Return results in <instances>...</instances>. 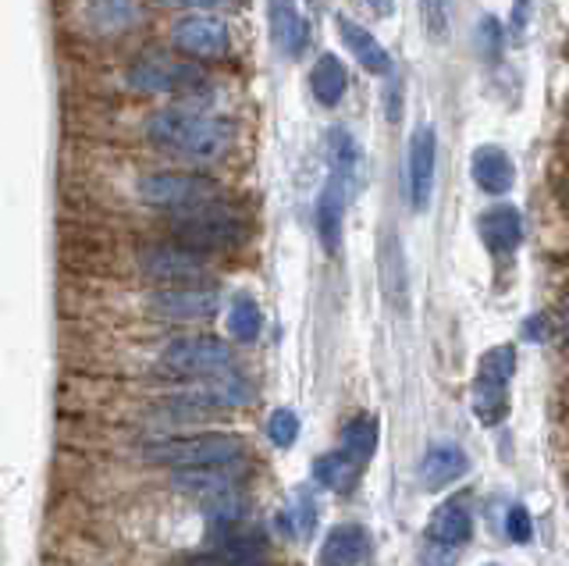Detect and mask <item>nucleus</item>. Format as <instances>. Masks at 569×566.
<instances>
[{"mask_svg":"<svg viewBox=\"0 0 569 566\" xmlns=\"http://www.w3.org/2000/svg\"><path fill=\"white\" fill-rule=\"evenodd\" d=\"M246 438L231 431H203V435H186V438H160L150 441L142 456L150 464H164L174 470H200V467H228L242 464Z\"/></svg>","mask_w":569,"mask_h":566,"instance_id":"7ed1b4c3","label":"nucleus"},{"mask_svg":"<svg viewBox=\"0 0 569 566\" xmlns=\"http://www.w3.org/2000/svg\"><path fill=\"white\" fill-rule=\"evenodd\" d=\"M171 236L178 246H186V250H196V254L236 250V246L246 242V221L221 200H210V203L174 210Z\"/></svg>","mask_w":569,"mask_h":566,"instance_id":"f03ea898","label":"nucleus"},{"mask_svg":"<svg viewBox=\"0 0 569 566\" xmlns=\"http://www.w3.org/2000/svg\"><path fill=\"white\" fill-rule=\"evenodd\" d=\"M566 200H569V186H566Z\"/></svg>","mask_w":569,"mask_h":566,"instance_id":"2f4dec72","label":"nucleus"},{"mask_svg":"<svg viewBox=\"0 0 569 566\" xmlns=\"http://www.w3.org/2000/svg\"><path fill=\"white\" fill-rule=\"evenodd\" d=\"M470 538H473V513L459 499L441 503L431 513V520H427V545L445 548V553H459Z\"/></svg>","mask_w":569,"mask_h":566,"instance_id":"9b49d317","label":"nucleus"},{"mask_svg":"<svg viewBox=\"0 0 569 566\" xmlns=\"http://www.w3.org/2000/svg\"><path fill=\"white\" fill-rule=\"evenodd\" d=\"M346 200H349V192L338 186L335 179L325 186V192H320V200H317V236H320V242H325L328 254H335L338 246H342Z\"/></svg>","mask_w":569,"mask_h":566,"instance_id":"a211bd4d","label":"nucleus"},{"mask_svg":"<svg viewBox=\"0 0 569 566\" xmlns=\"http://www.w3.org/2000/svg\"><path fill=\"white\" fill-rule=\"evenodd\" d=\"M86 11L97 29H124L139 19V0H86Z\"/></svg>","mask_w":569,"mask_h":566,"instance_id":"5701e85b","label":"nucleus"},{"mask_svg":"<svg viewBox=\"0 0 569 566\" xmlns=\"http://www.w3.org/2000/svg\"><path fill=\"white\" fill-rule=\"evenodd\" d=\"M470 171H473V182L485 192H491V197H502L516 182V168L502 147H480L470 161Z\"/></svg>","mask_w":569,"mask_h":566,"instance_id":"dca6fc26","label":"nucleus"},{"mask_svg":"<svg viewBox=\"0 0 569 566\" xmlns=\"http://www.w3.org/2000/svg\"><path fill=\"white\" fill-rule=\"evenodd\" d=\"M370 556V535L360 524H338L320 545V566H363Z\"/></svg>","mask_w":569,"mask_h":566,"instance_id":"ddd939ff","label":"nucleus"},{"mask_svg":"<svg viewBox=\"0 0 569 566\" xmlns=\"http://www.w3.org/2000/svg\"><path fill=\"white\" fill-rule=\"evenodd\" d=\"M338 32H342V40L352 50V58L360 61L370 76H388L391 72L388 50L378 43V37H373L370 29H363L360 22H352V19H338Z\"/></svg>","mask_w":569,"mask_h":566,"instance_id":"f3484780","label":"nucleus"},{"mask_svg":"<svg viewBox=\"0 0 569 566\" xmlns=\"http://www.w3.org/2000/svg\"><path fill=\"white\" fill-rule=\"evenodd\" d=\"M527 339H533V342L548 339V331H541V321H538V317H533V321H527Z\"/></svg>","mask_w":569,"mask_h":566,"instance_id":"7c9ffc66","label":"nucleus"},{"mask_svg":"<svg viewBox=\"0 0 569 566\" xmlns=\"http://www.w3.org/2000/svg\"><path fill=\"white\" fill-rule=\"evenodd\" d=\"M171 43L182 50L186 58L218 61L228 54V26L218 19H207V14H186L182 22H174Z\"/></svg>","mask_w":569,"mask_h":566,"instance_id":"1a4fd4ad","label":"nucleus"},{"mask_svg":"<svg viewBox=\"0 0 569 566\" xmlns=\"http://www.w3.org/2000/svg\"><path fill=\"white\" fill-rule=\"evenodd\" d=\"M367 4L373 8V14H381V19H388V14L396 11V0H367Z\"/></svg>","mask_w":569,"mask_h":566,"instance_id":"c756f323","label":"nucleus"},{"mask_svg":"<svg viewBox=\"0 0 569 566\" xmlns=\"http://www.w3.org/2000/svg\"><path fill=\"white\" fill-rule=\"evenodd\" d=\"M310 90L317 97V103H325V108H335L338 100L346 97L349 90V72L346 64L338 61L335 54H320L313 72H310Z\"/></svg>","mask_w":569,"mask_h":566,"instance_id":"6ab92c4d","label":"nucleus"},{"mask_svg":"<svg viewBox=\"0 0 569 566\" xmlns=\"http://www.w3.org/2000/svg\"><path fill=\"white\" fill-rule=\"evenodd\" d=\"M139 271L157 286H200L207 278V260L178 242H157L139 254Z\"/></svg>","mask_w":569,"mask_h":566,"instance_id":"0eeeda50","label":"nucleus"},{"mask_svg":"<svg viewBox=\"0 0 569 566\" xmlns=\"http://www.w3.org/2000/svg\"><path fill=\"white\" fill-rule=\"evenodd\" d=\"M360 464L356 459H349L342 449H335V453H325V456H317V464H313V477L320 485H325L328 491H352L356 481H360Z\"/></svg>","mask_w":569,"mask_h":566,"instance_id":"aec40b11","label":"nucleus"},{"mask_svg":"<svg viewBox=\"0 0 569 566\" xmlns=\"http://www.w3.org/2000/svg\"><path fill=\"white\" fill-rule=\"evenodd\" d=\"M480 239H485V246L495 254H512L516 246L523 242V215L512 203L491 207L488 215L480 218Z\"/></svg>","mask_w":569,"mask_h":566,"instance_id":"4468645a","label":"nucleus"},{"mask_svg":"<svg viewBox=\"0 0 569 566\" xmlns=\"http://www.w3.org/2000/svg\"><path fill=\"white\" fill-rule=\"evenodd\" d=\"M423 26L435 40H445V32H449V0H423Z\"/></svg>","mask_w":569,"mask_h":566,"instance_id":"cd10ccee","label":"nucleus"},{"mask_svg":"<svg viewBox=\"0 0 569 566\" xmlns=\"http://www.w3.org/2000/svg\"><path fill=\"white\" fill-rule=\"evenodd\" d=\"M467 470H470L467 449H459L456 441H438V446H431L420 459V488L441 491V488L456 485Z\"/></svg>","mask_w":569,"mask_h":566,"instance_id":"f8f14e48","label":"nucleus"},{"mask_svg":"<svg viewBox=\"0 0 569 566\" xmlns=\"http://www.w3.org/2000/svg\"><path fill=\"white\" fill-rule=\"evenodd\" d=\"M267 438H271L278 449H289L299 438V417L292 410H274L271 420H267Z\"/></svg>","mask_w":569,"mask_h":566,"instance_id":"a878e982","label":"nucleus"},{"mask_svg":"<svg viewBox=\"0 0 569 566\" xmlns=\"http://www.w3.org/2000/svg\"><path fill=\"white\" fill-rule=\"evenodd\" d=\"M267 19H271L274 47L284 50L289 58L302 54V47H307V22H302L296 0H267Z\"/></svg>","mask_w":569,"mask_h":566,"instance_id":"2eb2a0df","label":"nucleus"},{"mask_svg":"<svg viewBox=\"0 0 569 566\" xmlns=\"http://www.w3.org/2000/svg\"><path fill=\"white\" fill-rule=\"evenodd\" d=\"M129 86L139 93H150V97H192L196 90H203L207 79L196 64H182L174 58L164 54H150V58H139L129 68Z\"/></svg>","mask_w":569,"mask_h":566,"instance_id":"423d86ee","label":"nucleus"},{"mask_svg":"<svg viewBox=\"0 0 569 566\" xmlns=\"http://www.w3.org/2000/svg\"><path fill=\"white\" fill-rule=\"evenodd\" d=\"M506 535L516 545H527L533 538V520H530V509L523 503H512L506 513Z\"/></svg>","mask_w":569,"mask_h":566,"instance_id":"bb28decb","label":"nucleus"},{"mask_svg":"<svg viewBox=\"0 0 569 566\" xmlns=\"http://www.w3.org/2000/svg\"><path fill=\"white\" fill-rule=\"evenodd\" d=\"M473 414L485 428H495L509 417V388L506 385H495V381H473Z\"/></svg>","mask_w":569,"mask_h":566,"instance_id":"4be33fe9","label":"nucleus"},{"mask_svg":"<svg viewBox=\"0 0 569 566\" xmlns=\"http://www.w3.org/2000/svg\"><path fill=\"white\" fill-rule=\"evenodd\" d=\"M516 375V349L512 346H495L488 349L477 364V378L480 381H495V385H509Z\"/></svg>","mask_w":569,"mask_h":566,"instance_id":"393cba45","label":"nucleus"},{"mask_svg":"<svg viewBox=\"0 0 569 566\" xmlns=\"http://www.w3.org/2000/svg\"><path fill=\"white\" fill-rule=\"evenodd\" d=\"M160 364L174 378L203 381V378L231 375V349L221 339H210V335H182V339H171L164 346Z\"/></svg>","mask_w":569,"mask_h":566,"instance_id":"20e7f679","label":"nucleus"},{"mask_svg":"<svg viewBox=\"0 0 569 566\" xmlns=\"http://www.w3.org/2000/svg\"><path fill=\"white\" fill-rule=\"evenodd\" d=\"M435 165H438V139L431 126H420L409 139V203L420 215L431 203L435 192Z\"/></svg>","mask_w":569,"mask_h":566,"instance_id":"9d476101","label":"nucleus"},{"mask_svg":"<svg viewBox=\"0 0 569 566\" xmlns=\"http://www.w3.org/2000/svg\"><path fill=\"white\" fill-rule=\"evenodd\" d=\"M139 197L150 207L160 210H186L196 203H210L221 197L218 182H210L207 175L196 171H153L147 179H139Z\"/></svg>","mask_w":569,"mask_h":566,"instance_id":"39448f33","label":"nucleus"},{"mask_svg":"<svg viewBox=\"0 0 569 566\" xmlns=\"http://www.w3.org/2000/svg\"><path fill=\"white\" fill-rule=\"evenodd\" d=\"M178 8H221L224 0H171Z\"/></svg>","mask_w":569,"mask_h":566,"instance_id":"c85d7f7f","label":"nucleus"},{"mask_svg":"<svg viewBox=\"0 0 569 566\" xmlns=\"http://www.w3.org/2000/svg\"><path fill=\"white\" fill-rule=\"evenodd\" d=\"M150 307L168 321H207V317L218 314L221 292L203 286V281L200 286H164L150 296Z\"/></svg>","mask_w":569,"mask_h":566,"instance_id":"6e6552de","label":"nucleus"},{"mask_svg":"<svg viewBox=\"0 0 569 566\" xmlns=\"http://www.w3.org/2000/svg\"><path fill=\"white\" fill-rule=\"evenodd\" d=\"M263 328V314L257 307V299L253 296H236V304H231L228 310V331H231V339H239V342H253L257 335Z\"/></svg>","mask_w":569,"mask_h":566,"instance_id":"b1692460","label":"nucleus"},{"mask_svg":"<svg viewBox=\"0 0 569 566\" xmlns=\"http://www.w3.org/2000/svg\"><path fill=\"white\" fill-rule=\"evenodd\" d=\"M147 136L150 143L168 150L174 157H186V161L207 165L224 157L231 147V126L224 118L203 115L196 108H164L147 121Z\"/></svg>","mask_w":569,"mask_h":566,"instance_id":"f257e3e1","label":"nucleus"},{"mask_svg":"<svg viewBox=\"0 0 569 566\" xmlns=\"http://www.w3.org/2000/svg\"><path fill=\"white\" fill-rule=\"evenodd\" d=\"M342 453L356 464H367V459L378 453V417L370 414H356L346 428H342Z\"/></svg>","mask_w":569,"mask_h":566,"instance_id":"412c9836","label":"nucleus"}]
</instances>
